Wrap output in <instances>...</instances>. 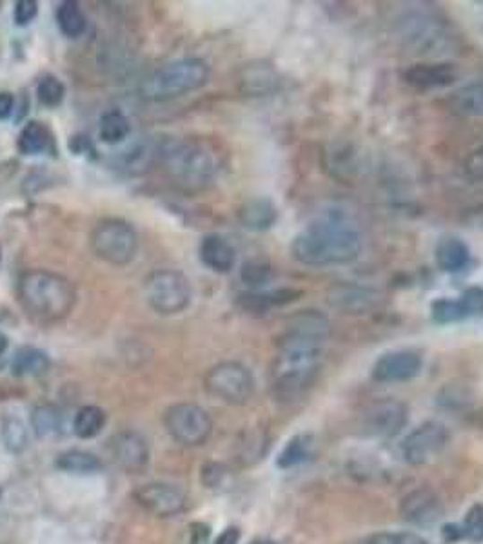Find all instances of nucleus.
Segmentation results:
<instances>
[{
  "mask_svg": "<svg viewBox=\"0 0 483 544\" xmlns=\"http://www.w3.org/2000/svg\"><path fill=\"white\" fill-rule=\"evenodd\" d=\"M331 338L329 318L316 308L300 310L287 322L271 365V394L280 403L302 400L320 376Z\"/></svg>",
  "mask_w": 483,
  "mask_h": 544,
  "instance_id": "nucleus-1",
  "label": "nucleus"
},
{
  "mask_svg": "<svg viewBox=\"0 0 483 544\" xmlns=\"http://www.w3.org/2000/svg\"><path fill=\"white\" fill-rule=\"evenodd\" d=\"M362 247L358 227L342 214H331L300 230L291 244V255L307 267H338L358 260Z\"/></svg>",
  "mask_w": 483,
  "mask_h": 544,
  "instance_id": "nucleus-2",
  "label": "nucleus"
},
{
  "mask_svg": "<svg viewBox=\"0 0 483 544\" xmlns=\"http://www.w3.org/2000/svg\"><path fill=\"white\" fill-rule=\"evenodd\" d=\"M162 168L171 184L186 193H200L222 171V154L206 138H184L162 149Z\"/></svg>",
  "mask_w": 483,
  "mask_h": 544,
  "instance_id": "nucleus-3",
  "label": "nucleus"
},
{
  "mask_svg": "<svg viewBox=\"0 0 483 544\" xmlns=\"http://www.w3.org/2000/svg\"><path fill=\"white\" fill-rule=\"evenodd\" d=\"M17 299L31 322L53 325L71 315L76 292L67 278L51 271L33 269L21 276Z\"/></svg>",
  "mask_w": 483,
  "mask_h": 544,
  "instance_id": "nucleus-4",
  "label": "nucleus"
},
{
  "mask_svg": "<svg viewBox=\"0 0 483 544\" xmlns=\"http://www.w3.org/2000/svg\"><path fill=\"white\" fill-rule=\"evenodd\" d=\"M398 44L408 53L426 58H442L456 53L460 37L447 19L433 10H411L398 17L394 24Z\"/></svg>",
  "mask_w": 483,
  "mask_h": 544,
  "instance_id": "nucleus-5",
  "label": "nucleus"
},
{
  "mask_svg": "<svg viewBox=\"0 0 483 544\" xmlns=\"http://www.w3.org/2000/svg\"><path fill=\"white\" fill-rule=\"evenodd\" d=\"M209 65L202 58H182L158 67L142 84V97L166 102L204 88L209 81Z\"/></svg>",
  "mask_w": 483,
  "mask_h": 544,
  "instance_id": "nucleus-6",
  "label": "nucleus"
},
{
  "mask_svg": "<svg viewBox=\"0 0 483 544\" xmlns=\"http://www.w3.org/2000/svg\"><path fill=\"white\" fill-rule=\"evenodd\" d=\"M144 296L156 315H180L191 303V283L179 271H154L144 281Z\"/></svg>",
  "mask_w": 483,
  "mask_h": 544,
  "instance_id": "nucleus-7",
  "label": "nucleus"
},
{
  "mask_svg": "<svg viewBox=\"0 0 483 544\" xmlns=\"http://www.w3.org/2000/svg\"><path fill=\"white\" fill-rule=\"evenodd\" d=\"M204 386L209 396L227 405H246L255 396V376L238 361H224L215 365L204 379Z\"/></svg>",
  "mask_w": 483,
  "mask_h": 544,
  "instance_id": "nucleus-8",
  "label": "nucleus"
},
{
  "mask_svg": "<svg viewBox=\"0 0 483 544\" xmlns=\"http://www.w3.org/2000/svg\"><path fill=\"white\" fill-rule=\"evenodd\" d=\"M92 249L102 262L124 267L136 256L138 235L127 221L108 218L95 225L92 232Z\"/></svg>",
  "mask_w": 483,
  "mask_h": 544,
  "instance_id": "nucleus-9",
  "label": "nucleus"
},
{
  "mask_svg": "<svg viewBox=\"0 0 483 544\" xmlns=\"http://www.w3.org/2000/svg\"><path fill=\"white\" fill-rule=\"evenodd\" d=\"M168 434L184 446L204 445L213 432V419L206 409L193 403H177L164 414Z\"/></svg>",
  "mask_w": 483,
  "mask_h": 544,
  "instance_id": "nucleus-10",
  "label": "nucleus"
},
{
  "mask_svg": "<svg viewBox=\"0 0 483 544\" xmlns=\"http://www.w3.org/2000/svg\"><path fill=\"white\" fill-rule=\"evenodd\" d=\"M409 419V409L398 400H378L362 412L360 430L367 437L392 439L406 428Z\"/></svg>",
  "mask_w": 483,
  "mask_h": 544,
  "instance_id": "nucleus-11",
  "label": "nucleus"
},
{
  "mask_svg": "<svg viewBox=\"0 0 483 544\" xmlns=\"http://www.w3.org/2000/svg\"><path fill=\"white\" fill-rule=\"evenodd\" d=\"M449 430L438 421L418 425L401 443V457L411 466H424L435 461L449 445Z\"/></svg>",
  "mask_w": 483,
  "mask_h": 544,
  "instance_id": "nucleus-12",
  "label": "nucleus"
},
{
  "mask_svg": "<svg viewBox=\"0 0 483 544\" xmlns=\"http://www.w3.org/2000/svg\"><path fill=\"white\" fill-rule=\"evenodd\" d=\"M328 303L342 315L364 316L380 310L385 303L382 290L356 283H337L328 290Z\"/></svg>",
  "mask_w": 483,
  "mask_h": 544,
  "instance_id": "nucleus-13",
  "label": "nucleus"
},
{
  "mask_svg": "<svg viewBox=\"0 0 483 544\" xmlns=\"http://www.w3.org/2000/svg\"><path fill=\"white\" fill-rule=\"evenodd\" d=\"M135 501L154 517H175L188 506L182 488L171 483H149L135 492Z\"/></svg>",
  "mask_w": 483,
  "mask_h": 544,
  "instance_id": "nucleus-14",
  "label": "nucleus"
},
{
  "mask_svg": "<svg viewBox=\"0 0 483 544\" xmlns=\"http://www.w3.org/2000/svg\"><path fill=\"white\" fill-rule=\"evenodd\" d=\"M424 367V359L415 350H391L382 354L371 370V377L378 383H404L415 379Z\"/></svg>",
  "mask_w": 483,
  "mask_h": 544,
  "instance_id": "nucleus-15",
  "label": "nucleus"
},
{
  "mask_svg": "<svg viewBox=\"0 0 483 544\" xmlns=\"http://www.w3.org/2000/svg\"><path fill=\"white\" fill-rule=\"evenodd\" d=\"M404 81L415 91H436L452 86L458 81V69L452 62H418L404 69Z\"/></svg>",
  "mask_w": 483,
  "mask_h": 544,
  "instance_id": "nucleus-16",
  "label": "nucleus"
},
{
  "mask_svg": "<svg viewBox=\"0 0 483 544\" xmlns=\"http://www.w3.org/2000/svg\"><path fill=\"white\" fill-rule=\"evenodd\" d=\"M400 514L411 524L429 526L443 515V503L435 490L422 487L401 499Z\"/></svg>",
  "mask_w": 483,
  "mask_h": 544,
  "instance_id": "nucleus-17",
  "label": "nucleus"
},
{
  "mask_svg": "<svg viewBox=\"0 0 483 544\" xmlns=\"http://www.w3.org/2000/svg\"><path fill=\"white\" fill-rule=\"evenodd\" d=\"M111 453L119 466L129 474L142 472L149 461L147 441L138 432H120L111 439Z\"/></svg>",
  "mask_w": 483,
  "mask_h": 544,
  "instance_id": "nucleus-18",
  "label": "nucleus"
},
{
  "mask_svg": "<svg viewBox=\"0 0 483 544\" xmlns=\"http://www.w3.org/2000/svg\"><path fill=\"white\" fill-rule=\"evenodd\" d=\"M303 292L298 289H275V290H250L238 296V305L251 315H266L275 307H284L300 299Z\"/></svg>",
  "mask_w": 483,
  "mask_h": 544,
  "instance_id": "nucleus-19",
  "label": "nucleus"
},
{
  "mask_svg": "<svg viewBox=\"0 0 483 544\" xmlns=\"http://www.w3.org/2000/svg\"><path fill=\"white\" fill-rule=\"evenodd\" d=\"M198 253H200L202 263L207 269H211L213 272H218V274L231 272L234 263H236L234 247L231 246V242H227L220 235L204 237V240L200 242Z\"/></svg>",
  "mask_w": 483,
  "mask_h": 544,
  "instance_id": "nucleus-20",
  "label": "nucleus"
},
{
  "mask_svg": "<svg viewBox=\"0 0 483 544\" xmlns=\"http://www.w3.org/2000/svg\"><path fill=\"white\" fill-rule=\"evenodd\" d=\"M447 109L461 118H483V79L469 82L445 100Z\"/></svg>",
  "mask_w": 483,
  "mask_h": 544,
  "instance_id": "nucleus-21",
  "label": "nucleus"
},
{
  "mask_svg": "<svg viewBox=\"0 0 483 544\" xmlns=\"http://www.w3.org/2000/svg\"><path fill=\"white\" fill-rule=\"evenodd\" d=\"M238 220L242 227L255 232H264L277 223L278 209L269 198H253L238 209Z\"/></svg>",
  "mask_w": 483,
  "mask_h": 544,
  "instance_id": "nucleus-22",
  "label": "nucleus"
},
{
  "mask_svg": "<svg viewBox=\"0 0 483 544\" xmlns=\"http://www.w3.org/2000/svg\"><path fill=\"white\" fill-rule=\"evenodd\" d=\"M242 90L251 97H266L278 88V74L269 64H250L240 76Z\"/></svg>",
  "mask_w": 483,
  "mask_h": 544,
  "instance_id": "nucleus-23",
  "label": "nucleus"
},
{
  "mask_svg": "<svg viewBox=\"0 0 483 544\" xmlns=\"http://www.w3.org/2000/svg\"><path fill=\"white\" fill-rule=\"evenodd\" d=\"M17 147L26 157H35V154H42V152H51L55 154V138L51 129L37 120L28 122L17 140Z\"/></svg>",
  "mask_w": 483,
  "mask_h": 544,
  "instance_id": "nucleus-24",
  "label": "nucleus"
},
{
  "mask_svg": "<svg viewBox=\"0 0 483 544\" xmlns=\"http://www.w3.org/2000/svg\"><path fill=\"white\" fill-rule=\"evenodd\" d=\"M436 263L443 272L458 274L470 263V251L463 240L445 237L436 246Z\"/></svg>",
  "mask_w": 483,
  "mask_h": 544,
  "instance_id": "nucleus-25",
  "label": "nucleus"
},
{
  "mask_svg": "<svg viewBox=\"0 0 483 544\" xmlns=\"http://www.w3.org/2000/svg\"><path fill=\"white\" fill-rule=\"evenodd\" d=\"M316 453V443L311 434H298L287 441L284 450L278 453L277 464L284 471L294 469V466H300L312 459Z\"/></svg>",
  "mask_w": 483,
  "mask_h": 544,
  "instance_id": "nucleus-26",
  "label": "nucleus"
},
{
  "mask_svg": "<svg viewBox=\"0 0 483 544\" xmlns=\"http://www.w3.org/2000/svg\"><path fill=\"white\" fill-rule=\"evenodd\" d=\"M49 356L35 347H22L17 350L12 361V372L19 377L40 376L49 368Z\"/></svg>",
  "mask_w": 483,
  "mask_h": 544,
  "instance_id": "nucleus-27",
  "label": "nucleus"
},
{
  "mask_svg": "<svg viewBox=\"0 0 483 544\" xmlns=\"http://www.w3.org/2000/svg\"><path fill=\"white\" fill-rule=\"evenodd\" d=\"M57 469L69 474H95L102 469L97 455L84 450H67L57 457Z\"/></svg>",
  "mask_w": 483,
  "mask_h": 544,
  "instance_id": "nucleus-28",
  "label": "nucleus"
},
{
  "mask_svg": "<svg viewBox=\"0 0 483 544\" xmlns=\"http://www.w3.org/2000/svg\"><path fill=\"white\" fill-rule=\"evenodd\" d=\"M106 425V414L102 409L88 405L83 407L73 419V432L80 437V439H92L95 436H99L102 432Z\"/></svg>",
  "mask_w": 483,
  "mask_h": 544,
  "instance_id": "nucleus-29",
  "label": "nucleus"
},
{
  "mask_svg": "<svg viewBox=\"0 0 483 544\" xmlns=\"http://www.w3.org/2000/svg\"><path fill=\"white\" fill-rule=\"evenodd\" d=\"M57 24L60 28V31L69 37V39H78L86 31V15L80 10V6L76 3H62L57 10Z\"/></svg>",
  "mask_w": 483,
  "mask_h": 544,
  "instance_id": "nucleus-30",
  "label": "nucleus"
},
{
  "mask_svg": "<svg viewBox=\"0 0 483 544\" xmlns=\"http://www.w3.org/2000/svg\"><path fill=\"white\" fill-rule=\"evenodd\" d=\"M31 427L40 439L57 437L62 432L60 410L53 405H39L31 414Z\"/></svg>",
  "mask_w": 483,
  "mask_h": 544,
  "instance_id": "nucleus-31",
  "label": "nucleus"
},
{
  "mask_svg": "<svg viewBox=\"0 0 483 544\" xmlns=\"http://www.w3.org/2000/svg\"><path fill=\"white\" fill-rule=\"evenodd\" d=\"M99 133H101V140L104 143H111V145L120 143L129 136L131 124L124 113L110 111V113L102 115Z\"/></svg>",
  "mask_w": 483,
  "mask_h": 544,
  "instance_id": "nucleus-32",
  "label": "nucleus"
},
{
  "mask_svg": "<svg viewBox=\"0 0 483 544\" xmlns=\"http://www.w3.org/2000/svg\"><path fill=\"white\" fill-rule=\"evenodd\" d=\"M0 436H3V441L6 448L13 453H21L28 446V428L26 425L15 418H4L3 427H0Z\"/></svg>",
  "mask_w": 483,
  "mask_h": 544,
  "instance_id": "nucleus-33",
  "label": "nucleus"
},
{
  "mask_svg": "<svg viewBox=\"0 0 483 544\" xmlns=\"http://www.w3.org/2000/svg\"><path fill=\"white\" fill-rule=\"evenodd\" d=\"M431 316L440 325H451L467 320L460 305V299H451V298L435 299L431 303Z\"/></svg>",
  "mask_w": 483,
  "mask_h": 544,
  "instance_id": "nucleus-34",
  "label": "nucleus"
},
{
  "mask_svg": "<svg viewBox=\"0 0 483 544\" xmlns=\"http://www.w3.org/2000/svg\"><path fill=\"white\" fill-rule=\"evenodd\" d=\"M268 452V441L259 432H250L238 443V459L244 464H253Z\"/></svg>",
  "mask_w": 483,
  "mask_h": 544,
  "instance_id": "nucleus-35",
  "label": "nucleus"
},
{
  "mask_svg": "<svg viewBox=\"0 0 483 544\" xmlns=\"http://www.w3.org/2000/svg\"><path fill=\"white\" fill-rule=\"evenodd\" d=\"M271 265L264 260H250L242 265V281H244L251 290H260L271 280Z\"/></svg>",
  "mask_w": 483,
  "mask_h": 544,
  "instance_id": "nucleus-36",
  "label": "nucleus"
},
{
  "mask_svg": "<svg viewBox=\"0 0 483 544\" xmlns=\"http://www.w3.org/2000/svg\"><path fill=\"white\" fill-rule=\"evenodd\" d=\"M37 97L39 102L46 108H57L62 104L64 97H66V88L64 84L57 79V76H44L40 79V82L37 84Z\"/></svg>",
  "mask_w": 483,
  "mask_h": 544,
  "instance_id": "nucleus-37",
  "label": "nucleus"
},
{
  "mask_svg": "<svg viewBox=\"0 0 483 544\" xmlns=\"http://www.w3.org/2000/svg\"><path fill=\"white\" fill-rule=\"evenodd\" d=\"M461 531H463V539L479 544L483 542V505L476 503L472 505L467 514L463 522L460 524Z\"/></svg>",
  "mask_w": 483,
  "mask_h": 544,
  "instance_id": "nucleus-38",
  "label": "nucleus"
},
{
  "mask_svg": "<svg viewBox=\"0 0 483 544\" xmlns=\"http://www.w3.org/2000/svg\"><path fill=\"white\" fill-rule=\"evenodd\" d=\"M365 544H427L415 531H380L367 539Z\"/></svg>",
  "mask_w": 483,
  "mask_h": 544,
  "instance_id": "nucleus-39",
  "label": "nucleus"
},
{
  "mask_svg": "<svg viewBox=\"0 0 483 544\" xmlns=\"http://www.w3.org/2000/svg\"><path fill=\"white\" fill-rule=\"evenodd\" d=\"M231 472L220 462H207L202 469V483L211 490H220L229 483Z\"/></svg>",
  "mask_w": 483,
  "mask_h": 544,
  "instance_id": "nucleus-40",
  "label": "nucleus"
},
{
  "mask_svg": "<svg viewBox=\"0 0 483 544\" xmlns=\"http://www.w3.org/2000/svg\"><path fill=\"white\" fill-rule=\"evenodd\" d=\"M460 305L465 313V318H479L483 316V289L481 287H469L458 298Z\"/></svg>",
  "mask_w": 483,
  "mask_h": 544,
  "instance_id": "nucleus-41",
  "label": "nucleus"
},
{
  "mask_svg": "<svg viewBox=\"0 0 483 544\" xmlns=\"http://www.w3.org/2000/svg\"><path fill=\"white\" fill-rule=\"evenodd\" d=\"M463 169H465V175L469 180L483 184V145L469 154Z\"/></svg>",
  "mask_w": 483,
  "mask_h": 544,
  "instance_id": "nucleus-42",
  "label": "nucleus"
},
{
  "mask_svg": "<svg viewBox=\"0 0 483 544\" xmlns=\"http://www.w3.org/2000/svg\"><path fill=\"white\" fill-rule=\"evenodd\" d=\"M37 13H39V4L35 0H19V3H15L13 17L17 26H28L37 17Z\"/></svg>",
  "mask_w": 483,
  "mask_h": 544,
  "instance_id": "nucleus-43",
  "label": "nucleus"
},
{
  "mask_svg": "<svg viewBox=\"0 0 483 544\" xmlns=\"http://www.w3.org/2000/svg\"><path fill=\"white\" fill-rule=\"evenodd\" d=\"M440 403L443 407H447L449 410H458V409L469 405V394H467V391H461V388H458V386L456 388L447 386L442 393Z\"/></svg>",
  "mask_w": 483,
  "mask_h": 544,
  "instance_id": "nucleus-44",
  "label": "nucleus"
},
{
  "mask_svg": "<svg viewBox=\"0 0 483 544\" xmlns=\"http://www.w3.org/2000/svg\"><path fill=\"white\" fill-rule=\"evenodd\" d=\"M209 526L202 522H193L188 530V544H209Z\"/></svg>",
  "mask_w": 483,
  "mask_h": 544,
  "instance_id": "nucleus-45",
  "label": "nucleus"
},
{
  "mask_svg": "<svg viewBox=\"0 0 483 544\" xmlns=\"http://www.w3.org/2000/svg\"><path fill=\"white\" fill-rule=\"evenodd\" d=\"M15 111V97L10 91L0 93V120H6Z\"/></svg>",
  "mask_w": 483,
  "mask_h": 544,
  "instance_id": "nucleus-46",
  "label": "nucleus"
},
{
  "mask_svg": "<svg viewBox=\"0 0 483 544\" xmlns=\"http://www.w3.org/2000/svg\"><path fill=\"white\" fill-rule=\"evenodd\" d=\"M240 540V530L236 526L225 528L215 540V544H238Z\"/></svg>",
  "mask_w": 483,
  "mask_h": 544,
  "instance_id": "nucleus-47",
  "label": "nucleus"
},
{
  "mask_svg": "<svg viewBox=\"0 0 483 544\" xmlns=\"http://www.w3.org/2000/svg\"><path fill=\"white\" fill-rule=\"evenodd\" d=\"M442 531H443V537L447 542H456V540L463 539V531H461L460 524H445Z\"/></svg>",
  "mask_w": 483,
  "mask_h": 544,
  "instance_id": "nucleus-48",
  "label": "nucleus"
},
{
  "mask_svg": "<svg viewBox=\"0 0 483 544\" xmlns=\"http://www.w3.org/2000/svg\"><path fill=\"white\" fill-rule=\"evenodd\" d=\"M8 345H10L8 338L3 332H0V356H3L8 350Z\"/></svg>",
  "mask_w": 483,
  "mask_h": 544,
  "instance_id": "nucleus-49",
  "label": "nucleus"
},
{
  "mask_svg": "<svg viewBox=\"0 0 483 544\" xmlns=\"http://www.w3.org/2000/svg\"><path fill=\"white\" fill-rule=\"evenodd\" d=\"M251 544H278L275 540H269V539H259V540H253Z\"/></svg>",
  "mask_w": 483,
  "mask_h": 544,
  "instance_id": "nucleus-50",
  "label": "nucleus"
}]
</instances>
